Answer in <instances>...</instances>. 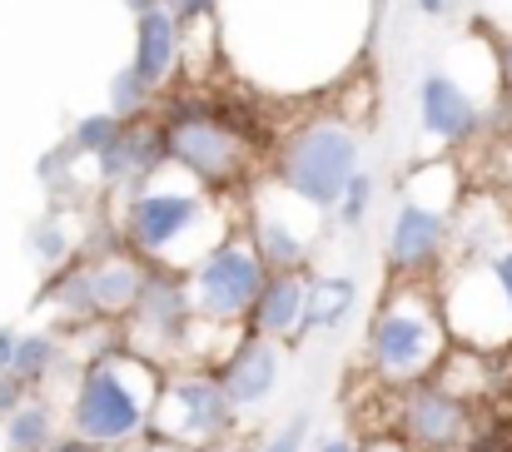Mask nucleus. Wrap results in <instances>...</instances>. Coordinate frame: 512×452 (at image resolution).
Listing matches in <instances>:
<instances>
[{"label": "nucleus", "mask_w": 512, "mask_h": 452, "mask_svg": "<svg viewBox=\"0 0 512 452\" xmlns=\"http://www.w3.org/2000/svg\"><path fill=\"white\" fill-rule=\"evenodd\" d=\"M239 229V219L214 199V189H204L194 174L165 164L155 179L135 184L130 194H120V214H115V234L155 269L189 274L214 244H224Z\"/></svg>", "instance_id": "nucleus-1"}, {"label": "nucleus", "mask_w": 512, "mask_h": 452, "mask_svg": "<svg viewBox=\"0 0 512 452\" xmlns=\"http://www.w3.org/2000/svg\"><path fill=\"white\" fill-rule=\"evenodd\" d=\"M448 348H453V333H448V318L438 303V279H393L368 313L358 358L378 388L403 393V388L433 378L443 368Z\"/></svg>", "instance_id": "nucleus-2"}, {"label": "nucleus", "mask_w": 512, "mask_h": 452, "mask_svg": "<svg viewBox=\"0 0 512 452\" xmlns=\"http://www.w3.org/2000/svg\"><path fill=\"white\" fill-rule=\"evenodd\" d=\"M160 383H165V368L130 353L125 343H115L105 353H90L75 368L65 423H70V433H80L85 443H95L105 452L135 448L150 433Z\"/></svg>", "instance_id": "nucleus-3"}, {"label": "nucleus", "mask_w": 512, "mask_h": 452, "mask_svg": "<svg viewBox=\"0 0 512 452\" xmlns=\"http://www.w3.org/2000/svg\"><path fill=\"white\" fill-rule=\"evenodd\" d=\"M458 204H463V179L453 159H428L408 169V179L398 184L388 239H383L388 279H438L448 269Z\"/></svg>", "instance_id": "nucleus-4"}, {"label": "nucleus", "mask_w": 512, "mask_h": 452, "mask_svg": "<svg viewBox=\"0 0 512 452\" xmlns=\"http://www.w3.org/2000/svg\"><path fill=\"white\" fill-rule=\"evenodd\" d=\"M165 130V154L174 169L194 174L204 189H249L254 184V145L249 135L204 95H170L155 110Z\"/></svg>", "instance_id": "nucleus-5"}, {"label": "nucleus", "mask_w": 512, "mask_h": 452, "mask_svg": "<svg viewBox=\"0 0 512 452\" xmlns=\"http://www.w3.org/2000/svg\"><path fill=\"white\" fill-rule=\"evenodd\" d=\"M363 169V140L343 115H314L304 125H289L274 154H269V179L284 184L289 194H299L304 204L334 214L348 189V179Z\"/></svg>", "instance_id": "nucleus-6"}, {"label": "nucleus", "mask_w": 512, "mask_h": 452, "mask_svg": "<svg viewBox=\"0 0 512 452\" xmlns=\"http://www.w3.org/2000/svg\"><path fill=\"white\" fill-rule=\"evenodd\" d=\"M239 423V408L229 403L214 368H170L150 413L145 443L174 452H209L219 448Z\"/></svg>", "instance_id": "nucleus-7"}, {"label": "nucleus", "mask_w": 512, "mask_h": 452, "mask_svg": "<svg viewBox=\"0 0 512 452\" xmlns=\"http://www.w3.org/2000/svg\"><path fill=\"white\" fill-rule=\"evenodd\" d=\"M324 219H329L324 209L304 204L269 174L249 184V204L239 214V224H244L254 254L269 264V274H309V259L324 239Z\"/></svg>", "instance_id": "nucleus-8"}, {"label": "nucleus", "mask_w": 512, "mask_h": 452, "mask_svg": "<svg viewBox=\"0 0 512 452\" xmlns=\"http://www.w3.org/2000/svg\"><path fill=\"white\" fill-rule=\"evenodd\" d=\"M264 279H269V264L254 254V244H249V234H244V224H239L224 244H214V249L189 269V294H194L199 318L244 328V318H249V308L259 299Z\"/></svg>", "instance_id": "nucleus-9"}, {"label": "nucleus", "mask_w": 512, "mask_h": 452, "mask_svg": "<svg viewBox=\"0 0 512 452\" xmlns=\"http://www.w3.org/2000/svg\"><path fill=\"white\" fill-rule=\"evenodd\" d=\"M398 443L408 452H463L473 443V403L423 378L398 393Z\"/></svg>", "instance_id": "nucleus-10"}, {"label": "nucleus", "mask_w": 512, "mask_h": 452, "mask_svg": "<svg viewBox=\"0 0 512 452\" xmlns=\"http://www.w3.org/2000/svg\"><path fill=\"white\" fill-rule=\"evenodd\" d=\"M214 373H219L229 403H234L239 413H254V408H264V403L274 398V388H279V378H284V343L259 338V333L244 328V333L234 338V348L214 363Z\"/></svg>", "instance_id": "nucleus-11"}, {"label": "nucleus", "mask_w": 512, "mask_h": 452, "mask_svg": "<svg viewBox=\"0 0 512 452\" xmlns=\"http://www.w3.org/2000/svg\"><path fill=\"white\" fill-rule=\"evenodd\" d=\"M165 164H170V154H165L160 120H155V115L125 120V130L115 135V145L95 159V184H100V194H115V199H120V194H130L135 184L155 179Z\"/></svg>", "instance_id": "nucleus-12"}, {"label": "nucleus", "mask_w": 512, "mask_h": 452, "mask_svg": "<svg viewBox=\"0 0 512 452\" xmlns=\"http://www.w3.org/2000/svg\"><path fill=\"white\" fill-rule=\"evenodd\" d=\"M418 120H423V135L448 150L483 135V105L453 70H428L418 80Z\"/></svg>", "instance_id": "nucleus-13"}, {"label": "nucleus", "mask_w": 512, "mask_h": 452, "mask_svg": "<svg viewBox=\"0 0 512 452\" xmlns=\"http://www.w3.org/2000/svg\"><path fill=\"white\" fill-rule=\"evenodd\" d=\"M304 313H309V274H269L254 308H249V318H244V328L294 348L299 338H309Z\"/></svg>", "instance_id": "nucleus-14"}, {"label": "nucleus", "mask_w": 512, "mask_h": 452, "mask_svg": "<svg viewBox=\"0 0 512 452\" xmlns=\"http://www.w3.org/2000/svg\"><path fill=\"white\" fill-rule=\"evenodd\" d=\"M179 60H184V20L174 15L170 5H155V10L135 15V55H130V65L155 90H165L179 75Z\"/></svg>", "instance_id": "nucleus-15"}, {"label": "nucleus", "mask_w": 512, "mask_h": 452, "mask_svg": "<svg viewBox=\"0 0 512 452\" xmlns=\"http://www.w3.org/2000/svg\"><path fill=\"white\" fill-rule=\"evenodd\" d=\"M65 368H70V358H65V328H35V333H20L10 373H15L30 393H45V383H50L55 373H65Z\"/></svg>", "instance_id": "nucleus-16"}, {"label": "nucleus", "mask_w": 512, "mask_h": 452, "mask_svg": "<svg viewBox=\"0 0 512 452\" xmlns=\"http://www.w3.org/2000/svg\"><path fill=\"white\" fill-rule=\"evenodd\" d=\"M60 438V413L45 393H30L15 413L0 418V443L10 452H45V443Z\"/></svg>", "instance_id": "nucleus-17"}, {"label": "nucleus", "mask_w": 512, "mask_h": 452, "mask_svg": "<svg viewBox=\"0 0 512 452\" xmlns=\"http://www.w3.org/2000/svg\"><path fill=\"white\" fill-rule=\"evenodd\" d=\"M25 254H30V264L35 269H65L75 254H80V239L70 234V224H65V204H55V209H45L30 229H25Z\"/></svg>", "instance_id": "nucleus-18"}, {"label": "nucleus", "mask_w": 512, "mask_h": 452, "mask_svg": "<svg viewBox=\"0 0 512 452\" xmlns=\"http://www.w3.org/2000/svg\"><path fill=\"white\" fill-rule=\"evenodd\" d=\"M358 308V284L348 274H334V279H314L309 274V313H304V333H334L353 318Z\"/></svg>", "instance_id": "nucleus-19"}, {"label": "nucleus", "mask_w": 512, "mask_h": 452, "mask_svg": "<svg viewBox=\"0 0 512 452\" xmlns=\"http://www.w3.org/2000/svg\"><path fill=\"white\" fill-rule=\"evenodd\" d=\"M155 100H160V90H155L135 65H125V70L110 75V105H105V110H115L120 120H145V115H155Z\"/></svg>", "instance_id": "nucleus-20"}, {"label": "nucleus", "mask_w": 512, "mask_h": 452, "mask_svg": "<svg viewBox=\"0 0 512 452\" xmlns=\"http://www.w3.org/2000/svg\"><path fill=\"white\" fill-rule=\"evenodd\" d=\"M35 179L45 184V194L55 199V204H65L75 189H80V154L70 140H60V145H50V150L35 159Z\"/></svg>", "instance_id": "nucleus-21"}, {"label": "nucleus", "mask_w": 512, "mask_h": 452, "mask_svg": "<svg viewBox=\"0 0 512 452\" xmlns=\"http://www.w3.org/2000/svg\"><path fill=\"white\" fill-rule=\"evenodd\" d=\"M125 130V120L115 115V110H90V115H80L75 125H70V145H75V154L80 159H100V154L115 145V135Z\"/></svg>", "instance_id": "nucleus-22"}, {"label": "nucleus", "mask_w": 512, "mask_h": 452, "mask_svg": "<svg viewBox=\"0 0 512 452\" xmlns=\"http://www.w3.org/2000/svg\"><path fill=\"white\" fill-rule=\"evenodd\" d=\"M373 194H378V179H373L368 169H358V174L348 179V189H343L334 219H339L343 229H363V219H368V209H373Z\"/></svg>", "instance_id": "nucleus-23"}, {"label": "nucleus", "mask_w": 512, "mask_h": 452, "mask_svg": "<svg viewBox=\"0 0 512 452\" xmlns=\"http://www.w3.org/2000/svg\"><path fill=\"white\" fill-rule=\"evenodd\" d=\"M309 443H314V418L309 413H294L259 452H309Z\"/></svg>", "instance_id": "nucleus-24"}, {"label": "nucleus", "mask_w": 512, "mask_h": 452, "mask_svg": "<svg viewBox=\"0 0 512 452\" xmlns=\"http://www.w3.org/2000/svg\"><path fill=\"white\" fill-rule=\"evenodd\" d=\"M493 65H498V90L512 95V30L493 40Z\"/></svg>", "instance_id": "nucleus-25"}, {"label": "nucleus", "mask_w": 512, "mask_h": 452, "mask_svg": "<svg viewBox=\"0 0 512 452\" xmlns=\"http://www.w3.org/2000/svg\"><path fill=\"white\" fill-rule=\"evenodd\" d=\"M25 398H30V388H25L15 373H0V418H5V413H15Z\"/></svg>", "instance_id": "nucleus-26"}, {"label": "nucleus", "mask_w": 512, "mask_h": 452, "mask_svg": "<svg viewBox=\"0 0 512 452\" xmlns=\"http://www.w3.org/2000/svg\"><path fill=\"white\" fill-rule=\"evenodd\" d=\"M165 5H170V10L179 15V20H184V25H194V20H204V15H209V10H214L219 0H165Z\"/></svg>", "instance_id": "nucleus-27"}, {"label": "nucleus", "mask_w": 512, "mask_h": 452, "mask_svg": "<svg viewBox=\"0 0 512 452\" xmlns=\"http://www.w3.org/2000/svg\"><path fill=\"white\" fill-rule=\"evenodd\" d=\"M45 452H105V448H95V443H85L80 433H70V428H65L55 443H45Z\"/></svg>", "instance_id": "nucleus-28"}, {"label": "nucleus", "mask_w": 512, "mask_h": 452, "mask_svg": "<svg viewBox=\"0 0 512 452\" xmlns=\"http://www.w3.org/2000/svg\"><path fill=\"white\" fill-rule=\"evenodd\" d=\"M309 452H363V443H358V438H348V433H334V438L309 443Z\"/></svg>", "instance_id": "nucleus-29"}, {"label": "nucleus", "mask_w": 512, "mask_h": 452, "mask_svg": "<svg viewBox=\"0 0 512 452\" xmlns=\"http://www.w3.org/2000/svg\"><path fill=\"white\" fill-rule=\"evenodd\" d=\"M15 343H20V333H15L10 323H0V373H10V363H15Z\"/></svg>", "instance_id": "nucleus-30"}, {"label": "nucleus", "mask_w": 512, "mask_h": 452, "mask_svg": "<svg viewBox=\"0 0 512 452\" xmlns=\"http://www.w3.org/2000/svg\"><path fill=\"white\" fill-rule=\"evenodd\" d=\"M453 5H458V0H418V10H423L428 20H438V15H448Z\"/></svg>", "instance_id": "nucleus-31"}, {"label": "nucleus", "mask_w": 512, "mask_h": 452, "mask_svg": "<svg viewBox=\"0 0 512 452\" xmlns=\"http://www.w3.org/2000/svg\"><path fill=\"white\" fill-rule=\"evenodd\" d=\"M363 452H408L398 438H373V443H363Z\"/></svg>", "instance_id": "nucleus-32"}, {"label": "nucleus", "mask_w": 512, "mask_h": 452, "mask_svg": "<svg viewBox=\"0 0 512 452\" xmlns=\"http://www.w3.org/2000/svg\"><path fill=\"white\" fill-rule=\"evenodd\" d=\"M130 15H145V10H155V5H165V0H120Z\"/></svg>", "instance_id": "nucleus-33"}, {"label": "nucleus", "mask_w": 512, "mask_h": 452, "mask_svg": "<svg viewBox=\"0 0 512 452\" xmlns=\"http://www.w3.org/2000/svg\"><path fill=\"white\" fill-rule=\"evenodd\" d=\"M463 452H493V448H483V438H473V443H468Z\"/></svg>", "instance_id": "nucleus-34"}, {"label": "nucleus", "mask_w": 512, "mask_h": 452, "mask_svg": "<svg viewBox=\"0 0 512 452\" xmlns=\"http://www.w3.org/2000/svg\"><path fill=\"white\" fill-rule=\"evenodd\" d=\"M0 452H10V448H0Z\"/></svg>", "instance_id": "nucleus-35"}]
</instances>
